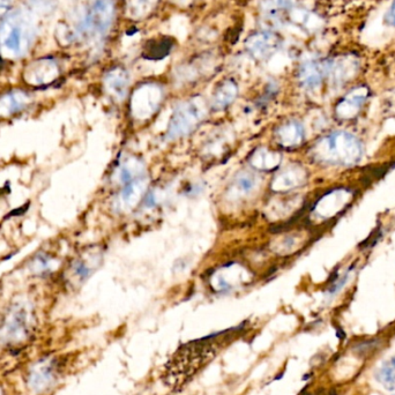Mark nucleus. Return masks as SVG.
Instances as JSON below:
<instances>
[{
    "instance_id": "26",
    "label": "nucleus",
    "mask_w": 395,
    "mask_h": 395,
    "mask_svg": "<svg viewBox=\"0 0 395 395\" xmlns=\"http://www.w3.org/2000/svg\"><path fill=\"white\" fill-rule=\"evenodd\" d=\"M351 273L353 270L351 268L344 270V273L339 274L334 280L329 283V288L326 289V297L329 299H333L336 296L339 295L348 285V282L351 281Z\"/></svg>"
},
{
    "instance_id": "29",
    "label": "nucleus",
    "mask_w": 395,
    "mask_h": 395,
    "mask_svg": "<svg viewBox=\"0 0 395 395\" xmlns=\"http://www.w3.org/2000/svg\"><path fill=\"white\" fill-rule=\"evenodd\" d=\"M294 3L295 0H262V8L267 13H275L292 8Z\"/></svg>"
},
{
    "instance_id": "23",
    "label": "nucleus",
    "mask_w": 395,
    "mask_h": 395,
    "mask_svg": "<svg viewBox=\"0 0 395 395\" xmlns=\"http://www.w3.org/2000/svg\"><path fill=\"white\" fill-rule=\"evenodd\" d=\"M373 377L384 390L393 392L395 390V355L386 359L374 370Z\"/></svg>"
},
{
    "instance_id": "21",
    "label": "nucleus",
    "mask_w": 395,
    "mask_h": 395,
    "mask_svg": "<svg viewBox=\"0 0 395 395\" xmlns=\"http://www.w3.org/2000/svg\"><path fill=\"white\" fill-rule=\"evenodd\" d=\"M282 154L270 148L259 147L249 157L250 166L257 171H273L281 164Z\"/></svg>"
},
{
    "instance_id": "30",
    "label": "nucleus",
    "mask_w": 395,
    "mask_h": 395,
    "mask_svg": "<svg viewBox=\"0 0 395 395\" xmlns=\"http://www.w3.org/2000/svg\"><path fill=\"white\" fill-rule=\"evenodd\" d=\"M161 193L157 191V190H151L149 192L146 193L144 200H142V203H144V208L147 209H152L154 207L157 206L160 203H161Z\"/></svg>"
},
{
    "instance_id": "6",
    "label": "nucleus",
    "mask_w": 395,
    "mask_h": 395,
    "mask_svg": "<svg viewBox=\"0 0 395 395\" xmlns=\"http://www.w3.org/2000/svg\"><path fill=\"white\" fill-rule=\"evenodd\" d=\"M164 99L163 89L156 84H144L131 97V114L137 120H147L155 115Z\"/></svg>"
},
{
    "instance_id": "34",
    "label": "nucleus",
    "mask_w": 395,
    "mask_h": 395,
    "mask_svg": "<svg viewBox=\"0 0 395 395\" xmlns=\"http://www.w3.org/2000/svg\"><path fill=\"white\" fill-rule=\"evenodd\" d=\"M393 395H395V394H393Z\"/></svg>"
},
{
    "instance_id": "13",
    "label": "nucleus",
    "mask_w": 395,
    "mask_h": 395,
    "mask_svg": "<svg viewBox=\"0 0 395 395\" xmlns=\"http://www.w3.org/2000/svg\"><path fill=\"white\" fill-rule=\"evenodd\" d=\"M369 97V90L364 86H359L346 94L336 104L335 116L340 120L347 122L356 118L366 105Z\"/></svg>"
},
{
    "instance_id": "27",
    "label": "nucleus",
    "mask_w": 395,
    "mask_h": 395,
    "mask_svg": "<svg viewBox=\"0 0 395 395\" xmlns=\"http://www.w3.org/2000/svg\"><path fill=\"white\" fill-rule=\"evenodd\" d=\"M156 0H127V8L134 18H144L152 11Z\"/></svg>"
},
{
    "instance_id": "2",
    "label": "nucleus",
    "mask_w": 395,
    "mask_h": 395,
    "mask_svg": "<svg viewBox=\"0 0 395 395\" xmlns=\"http://www.w3.org/2000/svg\"><path fill=\"white\" fill-rule=\"evenodd\" d=\"M36 36L33 15L23 8L8 12L0 20V55L10 60L23 58Z\"/></svg>"
},
{
    "instance_id": "25",
    "label": "nucleus",
    "mask_w": 395,
    "mask_h": 395,
    "mask_svg": "<svg viewBox=\"0 0 395 395\" xmlns=\"http://www.w3.org/2000/svg\"><path fill=\"white\" fill-rule=\"evenodd\" d=\"M99 262L97 258H92L90 255L78 259L77 262H74L72 264V266L68 270L71 277L77 282H84L94 273V270L97 267L95 266V262Z\"/></svg>"
},
{
    "instance_id": "3",
    "label": "nucleus",
    "mask_w": 395,
    "mask_h": 395,
    "mask_svg": "<svg viewBox=\"0 0 395 395\" xmlns=\"http://www.w3.org/2000/svg\"><path fill=\"white\" fill-rule=\"evenodd\" d=\"M207 116V104L203 97H191L175 107L171 115L166 137L177 140L193 133Z\"/></svg>"
},
{
    "instance_id": "4",
    "label": "nucleus",
    "mask_w": 395,
    "mask_h": 395,
    "mask_svg": "<svg viewBox=\"0 0 395 395\" xmlns=\"http://www.w3.org/2000/svg\"><path fill=\"white\" fill-rule=\"evenodd\" d=\"M33 325V311L29 304H13L0 324V341L8 346L23 344L29 339Z\"/></svg>"
},
{
    "instance_id": "1",
    "label": "nucleus",
    "mask_w": 395,
    "mask_h": 395,
    "mask_svg": "<svg viewBox=\"0 0 395 395\" xmlns=\"http://www.w3.org/2000/svg\"><path fill=\"white\" fill-rule=\"evenodd\" d=\"M364 144L357 136L346 129H334L314 141L309 157L319 166L351 168L361 162Z\"/></svg>"
},
{
    "instance_id": "17",
    "label": "nucleus",
    "mask_w": 395,
    "mask_h": 395,
    "mask_svg": "<svg viewBox=\"0 0 395 395\" xmlns=\"http://www.w3.org/2000/svg\"><path fill=\"white\" fill-rule=\"evenodd\" d=\"M275 137L281 147L292 149L303 144L305 140V129L302 123L292 119L279 126Z\"/></svg>"
},
{
    "instance_id": "24",
    "label": "nucleus",
    "mask_w": 395,
    "mask_h": 395,
    "mask_svg": "<svg viewBox=\"0 0 395 395\" xmlns=\"http://www.w3.org/2000/svg\"><path fill=\"white\" fill-rule=\"evenodd\" d=\"M57 262L48 253H37L29 262L30 273L36 277H48L55 270Z\"/></svg>"
},
{
    "instance_id": "14",
    "label": "nucleus",
    "mask_w": 395,
    "mask_h": 395,
    "mask_svg": "<svg viewBox=\"0 0 395 395\" xmlns=\"http://www.w3.org/2000/svg\"><path fill=\"white\" fill-rule=\"evenodd\" d=\"M260 186V177L250 170H242L233 177L231 184L227 190V199L233 203L251 196Z\"/></svg>"
},
{
    "instance_id": "16",
    "label": "nucleus",
    "mask_w": 395,
    "mask_h": 395,
    "mask_svg": "<svg viewBox=\"0 0 395 395\" xmlns=\"http://www.w3.org/2000/svg\"><path fill=\"white\" fill-rule=\"evenodd\" d=\"M31 103V97L23 90H11L0 97V118L21 114Z\"/></svg>"
},
{
    "instance_id": "28",
    "label": "nucleus",
    "mask_w": 395,
    "mask_h": 395,
    "mask_svg": "<svg viewBox=\"0 0 395 395\" xmlns=\"http://www.w3.org/2000/svg\"><path fill=\"white\" fill-rule=\"evenodd\" d=\"M303 236L301 233H292V235H287L281 240L279 244V252L282 253H294L297 251L302 245H303Z\"/></svg>"
},
{
    "instance_id": "33",
    "label": "nucleus",
    "mask_w": 395,
    "mask_h": 395,
    "mask_svg": "<svg viewBox=\"0 0 395 395\" xmlns=\"http://www.w3.org/2000/svg\"><path fill=\"white\" fill-rule=\"evenodd\" d=\"M0 395H4V393H3V390H1V388H0Z\"/></svg>"
},
{
    "instance_id": "11",
    "label": "nucleus",
    "mask_w": 395,
    "mask_h": 395,
    "mask_svg": "<svg viewBox=\"0 0 395 395\" xmlns=\"http://www.w3.org/2000/svg\"><path fill=\"white\" fill-rule=\"evenodd\" d=\"M309 174L307 169L301 164H290L279 171L270 183V189L274 192L285 193L292 190L299 189L307 184Z\"/></svg>"
},
{
    "instance_id": "18",
    "label": "nucleus",
    "mask_w": 395,
    "mask_h": 395,
    "mask_svg": "<svg viewBox=\"0 0 395 395\" xmlns=\"http://www.w3.org/2000/svg\"><path fill=\"white\" fill-rule=\"evenodd\" d=\"M325 77H327V63L310 60L299 67V84L309 90L320 87Z\"/></svg>"
},
{
    "instance_id": "32",
    "label": "nucleus",
    "mask_w": 395,
    "mask_h": 395,
    "mask_svg": "<svg viewBox=\"0 0 395 395\" xmlns=\"http://www.w3.org/2000/svg\"><path fill=\"white\" fill-rule=\"evenodd\" d=\"M387 21L391 26L395 27V0L393 1V4L391 5L390 10H388Z\"/></svg>"
},
{
    "instance_id": "20",
    "label": "nucleus",
    "mask_w": 395,
    "mask_h": 395,
    "mask_svg": "<svg viewBox=\"0 0 395 395\" xmlns=\"http://www.w3.org/2000/svg\"><path fill=\"white\" fill-rule=\"evenodd\" d=\"M144 175V163L136 156H126L116 168L115 179L119 184L126 185Z\"/></svg>"
},
{
    "instance_id": "31",
    "label": "nucleus",
    "mask_w": 395,
    "mask_h": 395,
    "mask_svg": "<svg viewBox=\"0 0 395 395\" xmlns=\"http://www.w3.org/2000/svg\"><path fill=\"white\" fill-rule=\"evenodd\" d=\"M10 0H0V18H4L10 10Z\"/></svg>"
},
{
    "instance_id": "5",
    "label": "nucleus",
    "mask_w": 395,
    "mask_h": 395,
    "mask_svg": "<svg viewBox=\"0 0 395 395\" xmlns=\"http://www.w3.org/2000/svg\"><path fill=\"white\" fill-rule=\"evenodd\" d=\"M356 198V192L351 188H334L326 191L319 196L311 209L312 218L319 222H329L339 218L344 211H347L351 203Z\"/></svg>"
},
{
    "instance_id": "9",
    "label": "nucleus",
    "mask_w": 395,
    "mask_h": 395,
    "mask_svg": "<svg viewBox=\"0 0 395 395\" xmlns=\"http://www.w3.org/2000/svg\"><path fill=\"white\" fill-rule=\"evenodd\" d=\"M251 273L238 262L220 267L212 274V288L218 292H230L240 285L250 282Z\"/></svg>"
},
{
    "instance_id": "10",
    "label": "nucleus",
    "mask_w": 395,
    "mask_h": 395,
    "mask_svg": "<svg viewBox=\"0 0 395 395\" xmlns=\"http://www.w3.org/2000/svg\"><path fill=\"white\" fill-rule=\"evenodd\" d=\"M60 65L52 58H41L30 63L23 71V79L28 85L47 86L60 77Z\"/></svg>"
},
{
    "instance_id": "8",
    "label": "nucleus",
    "mask_w": 395,
    "mask_h": 395,
    "mask_svg": "<svg viewBox=\"0 0 395 395\" xmlns=\"http://www.w3.org/2000/svg\"><path fill=\"white\" fill-rule=\"evenodd\" d=\"M60 377V366L55 359H42L34 363L27 373V385L35 394L50 391Z\"/></svg>"
},
{
    "instance_id": "12",
    "label": "nucleus",
    "mask_w": 395,
    "mask_h": 395,
    "mask_svg": "<svg viewBox=\"0 0 395 395\" xmlns=\"http://www.w3.org/2000/svg\"><path fill=\"white\" fill-rule=\"evenodd\" d=\"M149 179L144 175L142 177L137 178L129 184L124 185L122 191L116 196L114 207L117 212H126L137 207L142 203L144 196L148 191Z\"/></svg>"
},
{
    "instance_id": "22",
    "label": "nucleus",
    "mask_w": 395,
    "mask_h": 395,
    "mask_svg": "<svg viewBox=\"0 0 395 395\" xmlns=\"http://www.w3.org/2000/svg\"><path fill=\"white\" fill-rule=\"evenodd\" d=\"M238 95V86L233 80H225L215 89L212 97V107L216 111H222L233 104Z\"/></svg>"
},
{
    "instance_id": "15",
    "label": "nucleus",
    "mask_w": 395,
    "mask_h": 395,
    "mask_svg": "<svg viewBox=\"0 0 395 395\" xmlns=\"http://www.w3.org/2000/svg\"><path fill=\"white\" fill-rule=\"evenodd\" d=\"M280 41L275 34L270 31H260L249 37L245 48L257 60H266L273 55L279 48Z\"/></svg>"
},
{
    "instance_id": "7",
    "label": "nucleus",
    "mask_w": 395,
    "mask_h": 395,
    "mask_svg": "<svg viewBox=\"0 0 395 395\" xmlns=\"http://www.w3.org/2000/svg\"><path fill=\"white\" fill-rule=\"evenodd\" d=\"M115 15L112 0H90L88 11L79 25L81 34L103 35L110 28Z\"/></svg>"
},
{
    "instance_id": "19",
    "label": "nucleus",
    "mask_w": 395,
    "mask_h": 395,
    "mask_svg": "<svg viewBox=\"0 0 395 395\" xmlns=\"http://www.w3.org/2000/svg\"><path fill=\"white\" fill-rule=\"evenodd\" d=\"M104 86L111 97H115L116 100H124L129 87V75L127 71L122 67H115L109 71L104 77Z\"/></svg>"
}]
</instances>
